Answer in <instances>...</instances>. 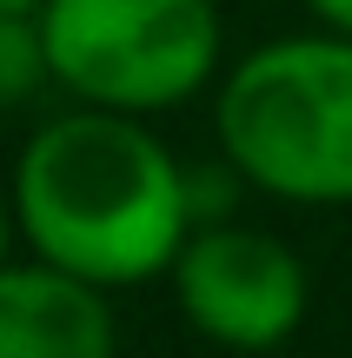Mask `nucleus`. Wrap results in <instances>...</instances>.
<instances>
[{
  "label": "nucleus",
  "instance_id": "obj_1",
  "mask_svg": "<svg viewBox=\"0 0 352 358\" xmlns=\"http://www.w3.org/2000/svg\"><path fill=\"white\" fill-rule=\"evenodd\" d=\"M13 219L40 259L93 285H140L173 272L193 232V179L140 127V113L87 106L27 140L13 166Z\"/></svg>",
  "mask_w": 352,
  "mask_h": 358
},
{
  "label": "nucleus",
  "instance_id": "obj_2",
  "mask_svg": "<svg viewBox=\"0 0 352 358\" xmlns=\"http://www.w3.org/2000/svg\"><path fill=\"white\" fill-rule=\"evenodd\" d=\"M213 133L246 186L293 206H352V34L253 47L220 80Z\"/></svg>",
  "mask_w": 352,
  "mask_h": 358
},
{
  "label": "nucleus",
  "instance_id": "obj_3",
  "mask_svg": "<svg viewBox=\"0 0 352 358\" xmlns=\"http://www.w3.org/2000/svg\"><path fill=\"white\" fill-rule=\"evenodd\" d=\"M53 80L87 106L167 113L220 66L213 0H40Z\"/></svg>",
  "mask_w": 352,
  "mask_h": 358
},
{
  "label": "nucleus",
  "instance_id": "obj_4",
  "mask_svg": "<svg viewBox=\"0 0 352 358\" xmlns=\"http://www.w3.org/2000/svg\"><path fill=\"white\" fill-rule=\"evenodd\" d=\"M173 299L199 338L226 352H266L306 319V266L260 226H199L173 252Z\"/></svg>",
  "mask_w": 352,
  "mask_h": 358
},
{
  "label": "nucleus",
  "instance_id": "obj_5",
  "mask_svg": "<svg viewBox=\"0 0 352 358\" xmlns=\"http://www.w3.org/2000/svg\"><path fill=\"white\" fill-rule=\"evenodd\" d=\"M120 338L106 285L53 266L7 259L0 266V358H106Z\"/></svg>",
  "mask_w": 352,
  "mask_h": 358
},
{
  "label": "nucleus",
  "instance_id": "obj_6",
  "mask_svg": "<svg viewBox=\"0 0 352 358\" xmlns=\"http://www.w3.org/2000/svg\"><path fill=\"white\" fill-rule=\"evenodd\" d=\"M47 80H53V60H47L40 13L0 7V106H27Z\"/></svg>",
  "mask_w": 352,
  "mask_h": 358
},
{
  "label": "nucleus",
  "instance_id": "obj_7",
  "mask_svg": "<svg viewBox=\"0 0 352 358\" xmlns=\"http://www.w3.org/2000/svg\"><path fill=\"white\" fill-rule=\"evenodd\" d=\"M306 7L319 13V27H332V34H352V0H306Z\"/></svg>",
  "mask_w": 352,
  "mask_h": 358
},
{
  "label": "nucleus",
  "instance_id": "obj_8",
  "mask_svg": "<svg viewBox=\"0 0 352 358\" xmlns=\"http://www.w3.org/2000/svg\"><path fill=\"white\" fill-rule=\"evenodd\" d=\"M13 232H20V219H13V199H0V266L13 259Z\"/></svg>",
  "mask_w": 352,
  "mask_h": 358
},
{
  "label": "nucleus",
  "instance_id": "obj_9",
  "mask_svg": "<svg viewBox=\"0 0 352 358\" xmlns=\"http://www.w3.org/2000/svg\"><path fill=\"white\" fill-rule=\"evenodd\" d=\"M0 7H13V13H40V0H0Z\"/></svg>",
  "mask_w": 352,
  "mask_h": 358
}]
</instances>
